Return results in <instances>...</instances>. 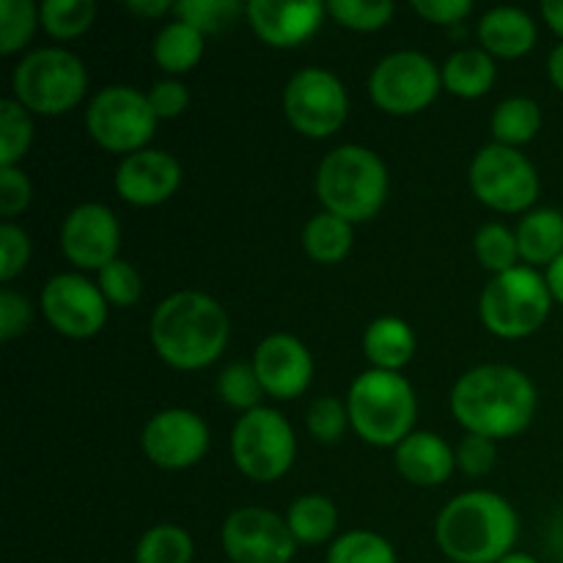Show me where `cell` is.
<instances>
[{
  "label": "cell",
  "instance_id": "6da1fadb",
  "mask_svg": "<svg viewBox=\"0 0 563 563\" xmlns=\"http://www.w3.org/2000/svg\"><path fill=\"white\" fill-rule=\"evenodd\" d=\"M533 379L509 363H484L462 374L451 388V416L465 434L509 440L526 432L537 416Z\"/></svg>",
  "mask_w": 563,
  "mask_h": 563
},
{
  "label": "cell",
  "instance_id": "7a4b0ae2",
  "mask_svg": "<svg viewBox=\"0 0 563 563\" xmlns=\"http://www.w3.org/2000/svg\"><path fill=\"white\" fill-rule=\"evenodd\" d=\"M231 339L225 308L203 291H174L157 302L148 322V341L165 366L201 372L220 361Z\"/></svg>",
  "mask_w": 563,
  "mask_h": 563
},
{
  "label": "cell",
  "instance_id": "3957f363",
  "mask_svg": "<svg viewBox=\"0 0 563 563\" xmlns=\"http://www.w3.org/2000/svg\"><path fill=\"white\" fill-rule=\"evenodd\" d=\"M520 517L489 489H467L440 509L434 542L451 563H498L515 550Z\"/></svg>",
  "mask_w": 563,
  "mask_h": 563
},
{
  "label": "cell",
  "instance_id": "277c9868",
  "mask_svg": "<svg viewBox=\"0 0 563 563\" xmlns=\"http://www.w3.org/2000/svg\"><path fill=\"white\" fill-rule=\"evenodd\" d=\"M388 192V165L374 148L361 143L330 148L317 168V198L322 209L352 225L377 218Z\"/></svg>",
  "mask_w": 563,
  "mask_h": 563
},
{
  "label": "cell",
  "instance_id": "5b68a950",
  "mask_svg": "<svg viewBox=\"0 0 563 563\" xmlns=\"http://www.w3.org/2000/svg\"><path fill=\"white\" fill-rule=\"evenodd\" d=\"M352 432L374 449H396L416 432L418 396L401 372L366 368L346 390Z\"/></svg>",
  "mask_w": 563,
  "mask_h": 563
},
{
  "label": "cell",
  "instance_id": "8992f818",
  "mask_svg": "<svg viewBox=\"0 0 563 563\" xmlns=\"http://www.w3.org/2000/svg\"><path fill=\"white\" fill-rule=\"evenodd\" d=\"M86 93V64L66 47L31 49L11 71V99H16L31 115H64L75 110Z\"/></svg>",
  "mask_w": 563,
  "mask_h": 563
},
{
  "label": "cell",
  "instance_id": "52a82bcc",
  "mask_svg": "<svg viewBox=\"0 0 563 563\" xmlns=\"http://www.w3.org/2000/svg\"><path fill=\"white\" fill-rule=\"evenodd\" d=\"M553 306L548 278L539 269L520 264L489 278L478 300V317L498 339L520 341L544 328Z\"/></svg>",
  "mask_w": 563,
  "mask_h": 563
},
{
  "label": "cell",
  "instance_id": "ba28073f",
  "mask_svg": "<svg viewBox=\"0 0 563 563\" xmlns=\"http://www.w3.org/2000/svg\"><path fill=\"white\" fill-rule=\"evenodd\" d=\"M297 460V438L284 412L273 407L240 416L231 429V462L245 478L273 484L291 471Z\"/></svg>",
  "mask_w": 563,
  "mask_h": 563
},
{
  "label": "cell",
  "instance_id": "9c48e42d",
  "mask_svg": "<svg viewBox=\"0 0 563 563\" xmlns=\"http://www.w3.org/2000/svg\"><path fill=\"white\" fill-rule=\"evenodd\" d=\"M159 119L148 104L146 91L135 86H104L86 108V132L99 148L110 154L143 152L157 132Z\"/></svg>",
  "mask_w": 563,
  "mask_h": 563
},
{
  "label": "cell",
  "instance_id": "30bf717a",
  "mask_svg": "<svg viewBox=\"0 0 563 563\" xmlns=\"http://www.w3.org/2000/svg\"><path fill=\"white\" fill-rule=\"evenodd\" d=\"M467 181L478 203L500 214H528L542 192L537 165L520 148L500 143L478 148L467 170Z\"/></svg>",
  "mask_w": 563,
  "mask_h": 563
},
{
  "label": "cell",
  "instance_id": "8fae6325",
  "mask_svg": "<svg viewBox=\"0 0 563 563\" xmlns=\"http://www.w3.org/2000/svg\"><path fill=\"white\" fill-rule=\"evenodd\" d=\"M443 88L440 66L418 49L385 55L368 75V97L388 115H416L427 110Z\"/></svg>",
  "mask_w": 563,
  "mask_h": 563
},
{
  "label": "cell",
  "instance_id": "7c38bea8",
  "mask_svg": "<svg viewBox=\"0 0 563 563\" xmlns=\"http://www.w3.org/2000/svg\"><path fill=\"white\" fill-rule=\"evenodd\" d=\"M284 115L302 137L324 141L350 119V93L333 71L306 66L286 82Z\"/></svg>",
  "mask_w": 563,
  "mask_h": 563
},
{
  "label": "cell",
  "instance_id": "4fadbf2b",
  "mask_svg": "<svg viewBox=\"0 0 563 563\" xmlns=\"http://www.w3.org/2000/svg\"><path fill=\"white\" fill-rule=\"evenodd\" d=\"M38 308L49 328L71 341H86L102 333L110 313V302L104 300L97 280L82 273L53 275L44 284Z\"/></svg>",
  "mask_w": 563,
  "mask_h": 563
},
{
  "label": "cell",
  "instance_id": "5bb4252c",
  "mask_svg": "<svg viewBox=\"0 0 563 563\" xmlns=\"http://www.w3.org/2000/svg\"><path fill=\"white\" fill-rule=\"evenodd\" d=\"M212 434L207 421L187 407L154 412L141 432L143 456L159 471H190L207 456Z\"/></svg>",
  "mask_w": 563,
  "mask_h": 563
},
{
  "label": "cell",
  "instance_id": "9a60e30c",
  "mask_svg": "<svg viewBox=\"0 0 563 563\" xmlns=\"http://www.w3.org/2000/svg\"><path fill=\"white\" fill-rule=\"evenodd\" d=\"M220 544L231 563H291L297 542L286 517L264 506H242L225 517Z\"/></svg>",
  "mask_w": 563,
  "mask_h": 563
},
{
  "label": "cell",
  "instance_id": "2e32d148",
  "mask_svg": "<svg viewBox=\"0 0 563 563\" xmlns=\"http://www.w3.org/2000/svg\"><path fill=\"white\" fill-rule=\"evenodd\" d=\"M60 253L80 273H99L115 262L121 251V225L113 209L88 201L71 209L58 231Z\"/></svg>",
  "mask_w": 563,
  "mask_h": 563
},
{
  "label": "cell",
  "instance_id": "e0dca14e",
  "mask_svg": "<svg viewBox=\"0 0 563 563\" xmlns=\"http://www.w3.org/2000/svg\"><path fill=\"white\" fill-rule=\"evenodd\" d=\"M251 363L264 394L278 401L300 399L313 383V355L297 335L269 333L256 344Z\"/></svg>",
  "mask_w": 563,
  "mask_h": 563
},
{
  "label": "cell",
  "instance_id": "ac0fdd59",
  "mask_svg": "<svg viewBox=\"0 0 563 563\" xmlns=\"http://www.w3.org/2000/svg\"><path fill=\"white\" fill-rule=\"evenodd\" d=\"M113 185L121 201L130 207H159L170 201L181 187V163L165 148H143L130 157H121Z\"/></svg>",
  "mask_w": 563,
  "mask_h": 563
},
{
  "label": "cell",
  "instance_id": "d6986e66",
  "mask_svg": "<svg viewBox=\"0 0 563 563\" xmlns=\"http://www.w3.org/2000/svg\"><path fill=\"white\" fill-rule=\"evenodd\" d=\"M328 16V3L319 0H251L245 5V20L258 42L273 49H291L306 44L322 27Z\"/></svg>",
  "mask_w": 563,
  "mask_h": 563
},
{
  "label": "cell",
  "instance_id": "ffe728a7",
  "mask_svg": "<svg viewBox=\"0 0 563 563\" xmlns=\"http://www.w3.org/2000/svg\"><path fill=\"white\" fill-rule=\"evenodd\" d=\"M394 465L405 482L429 489L454 476L456 454L440 434L412 432L394 449Z\"/></svg>",
  "mask_w": 563,
  "mask_h": 563
},
{
  "label": "cell",
  "instance_id": "44dd1931",
  "mask_svg": "<svg viewBox=\"0 0 563 563\" xmlns=\"http://www.w3.org/2000/svg\"><path fill=\"white\" fill-rule=\"evenodd\" d=\"M478 44L493 58H522L537 47V22L526 9L495 5L478 20Z\"/></svg>",
  "mask_w": 563,
  "mask_h": 563
},
{
  "label": "cell",
  "instance_id": "7402d4cb",
  "mask_svg": "<svg viewBox=\"0 0 563 563\" xmlns=\"http://www.w3.org/2000/svg\"><path fill=\"white\" fill-rule=\"evenodd\" d=\"M416 330L399 317H377L363 330V355L379 372H401L416 357Z\"/></svg>",
  "mask_w": 563,
  "mask_h": 563
},
{
  "label": "cell",
  "instance_id": "603a6c76",
  "mask_svg": "<svg viewBox=\"0 0 563 563\" xmlns=\"http://www.w3.org/2000/svg\"><path fill=\"white\" fill-rule=\"evenodd\" d=\"M517 247H520V262L526 267L548 269L555 258L563 256V212L553 207L531 209L522 214L515 229Z\"/></svg>",
  "mask_w": 563,
  "mask_h": 563
},
{
  "label": "cell",
  "instance_id": "cb8c5ba5",
  "mask_svg": "<svg viewBox=\"0 0 563 563\" xmlns=\"http://www.w3.org/2000/svg\"><path fill=\"white\" fill-rule=\"evenodd\" d=\"M443 88L456 99H478L493 91L498 80V66L489 53L482 47H462L445 58L440 66Z\"/></svg>",
  "mask_w": 563,
  "mask_h": 563
},
{
  "label": "cell",
  "instance_id": "d4e9b609",
  "mask_svg": "<svg viewBox=\"0 0 563 563\" xmlns=\"http://www.w3.org/2000/svg\"><path fill=\"white\" fill-rule=\"evenodd\" d=\"M203 38H207L203 33H198L196 27L174 16V22L159 27V33L154 36V64L168 77L187 75L203 58Z\"/></svg>",
  "mask_w": 563,
  "mask_h": 563
},
{
  "label": "cell",
  "instance_id": "484cf974",
  "mask_svg": "<svg viewBox=\"0 0 563 563\" xmlns=\"http://www.w3.org/2000/svg\"><path fill=\"white\" fill-rule=\"evenodd\" d=\"M302 251L317 264H341L355 245V229L352 223L341 220L339 214L319 212L302 229Z\"/></svg>",
  "mask_w": 563,
  "mask_h": 563
},
{
  "label": "cell",
  "instance_id": "4316f807",
  "mask_svg": "<svg viewBox=\"0 0 563 563\" xmlns=\"http://www.w3.org/2000/svg\"><path fill=\"white\" fill-rule=\"evenodd\" d=\"M493 143L520 148L542 132V108L531 97H509L493 110L489 119Z\"/></svg>",
  "mask_w": 563,
  "mask_h": 563
},
{
  "label": "cell",
  "instance_id": "83f0119b",
  "mask_svg": "<svg viewBox=\"0 0 563 563\" xmlns=\"http://www.w3.org/2000/svg\"><path fill=\"white\" fill-rule=\"evenodd\" d=\"M286 522H289V531L297 544H311V548H317V544L330 542L335 537L339 509L324 495H300L289 506Z\"/></svg>",
  "mask_w": 563,
  "mask_h": 563
},
{
  "label": "cell",
  "instance_id": "f1b7e54d",
  "mask_svg": "<svg viewBox=\"0 0 563 563\" xmlns=\"http://www.w3.org/2000/svg\"><path fill=\"white\" fill-rule=\"evenodd\" d=\"M196 542L190 531L174 522H159L148 528L135 548V563H192Z\"/></svg>",
  "mask_w": 563,
  "mask_h": 563
},
{
  "label": "cell",
  "instance_id": "f546056e",
  "mask_svg": "<svg viewBox=\"0 0 563 563\" xmlns=\"http://www.w3.org/2000/svg\"><path fill=\"white\" fill-rule=\"evenodd\" d=\"M38 11H42L44 33L55 42L80 38L97 20L93 0H44Z\"/></svg>",
  "mask_w": 563,
  "mask_h": 563
},
{
  "label": "cell",
  "instance_id": "4dcf8cb0",
  "mask_svg": "<svg viewBox=\"0 0 563 563\" xmlns=\"http://www.w3.org/2000/svg\"><path fill=\"white\" fill-rule=\"evenodd\" d=\"M328 563H399V555L383 533L355 528L330 542Z\"/></svg>",
  "mask_w": 563,
  "mask_h": 563
},
{
  "label": "cell",
  "instance_id": "1f68e13d",
  "mask_svg": "<svg viewBox=\"0 0 563 563\" xmlns=\"http://www.w3.org/2000/svg\"><path fill=\"white\" fill-rule=\"evenodd\" d=\"M33 143V119L16 99L0 102V168H20Z\"/></svg>",
  "mask_w": 563,
  "mask_h": 563
},
{
  "label": "cell",
  "instance_id": "d6a6232c",
  "mask_svg": "<svg viewBox=\"0 0 563 563\" xmlns=\"http://www.w3.org/2000/svg\"><path fill=\"white\" fill-rule=\"evenodd\" d=\"M473 253L487 273L504 275L520 267V247L517 234L504 223H484L473 236Z\"/></svg>",
  "mask_w": 563,
  "mask_h": 563
},
{
  "label": "cell",
  "instance_id": "836d02e7",
  "mask_svg": "<svg viewBox=\"0 0 563 563\" xmlns=\"http://www.w3.org/2000/svg\"><path fill=\"white\" fill-rule=\"evenodd\" d=\"M42 27V11L33 0H0V55H16Z\"/></svg>",
  "mask_w": 563,
  "mask_h": 563
},
{
  "label": "cell",
  "instance_id": "e575fe53",
  "mask_svg": "<svg viewBox=\"0 0 563 563\" xmlns=\"http://www.w3.org/2000/svg\"><path fill=\"white\" fill-rule=\"evenodd\" d=\"M242 14H245V5L240 0H181L174 9L176 20L187 22L203 36L229 31Z\"/></svg>",
  "mask_w": 563,
  "mask_h": 563
},
{
  "label": "cell",
  "instance_id": "d590c367",
  "mask_svg": "<svg viewBox=\"0 0 563 563\" xmlns=\"http://www.w3.org/2000/svg\"><path fill=\"white\" fill-rule=\"evenodd\" d=\"M214 390H218L220 401H225L229 407L240 410L242 416L256 410V407H262V396H267L262 383H258L253 363H229V366L218 374Z\"/></svg>",
  "mask_w": 563,
  "mask_h": 563
},
{
  "label": "cell",
  "instance_id": "8d00e7d4",
  "mask_svg": "<svg viewBox=\"0 0 563 563\" xmlns=\"http://www.w3.org/2000/svg\"><path fill=\"white\" fill-rule=\"evenodd\" d=\"M328 14L346 31L374 33L394 20L396 5L390 0H330Z\"/></svg>",
  "mask_w": 563,
  "mask_h": 563
},
{
  "label": "cell",
  "instance_id": "74e56055",
  "mask_svg": "<svg viewBox=\"0 0 563 563\" xmlns=\"http://www.w3.org/2000/svg\"><path fill=\"white\" fill-rule=\"evenodd\" d=\"M306 427L311 438L322 445H335L346 434L350 423V407L346 399H335V396H319L311 401L306 412Z\"/></svg>",
  "mask_w": 563,
  "mask_h": 563
},
{
  "label": "cell",
  "instance_id": "f35d334b",
  "mask_svg": "<svg viewBox=\"0 0 563 563\" xmlns=\"http://www.w3.org/2000/svg\"><path fill=\"white\" fill-rule=\"evenodd\" d=\"M97 286L102 289L104 300L115 308H130L135 306L143 297V278L130 262L124 258H115L108 267H102L97 273Z\"/></svg>",
  "mask_w": 563,
  "mask_h": 563
},
{
  "label": "cell",
  "instance_id": "ab89813d",
  "mask_svg": "<svg viewBox=\"0 0 563 563\" xmlns=\"http://www.w3.org/2000/svg\"><path fill=\"white\" fill-rule=\"evenodd\" d=\"M31 253L33 245L27 231L16 225L14 220H3V225H0V280L5 286L25 273L27 264H31Z\"/></svg>",
  "mask_w": 563,
  "mask_h": 563
},
{
  "label": "cell",
  "instance_id": "60d3db41",
  "mask_svg": "<svg viewBox=\"0 0 563 563\" xmlns=\"http://www.w3.org/2000/svg\"><path fill=\"white\" fill-rule=\"evenodd\" d=\"M454 454L456 471L471 478H482L493 473L495 462H498V445H495V440L482 438V434H465L454 449Z\"/></svg>",
  "mask_w": 563,
  "mask_h": 563
},
{
  "label": "cell",
  "instance_id": "b9f144b4",
  "mask_svg": "<svg viewBox=\"0 0 563 563\" xmlns=\"http://www.w3.org/2000/svg\"><path fill=\"white\" fill-rule=\"evenodd\" d=\"M33 324V306L25 295H20L11 286H3L0 291V339L9 341L20 339L31 330Z\"/></svg>",
  "mask_w": 563,
  "mask_h": 563
},
{
  "label": "cell",
  "instance_id": "7bdbcfd3",
  "mask_svg": "<svg viewBox=\"0 0 563 563\" xmlns=\"http://www.w3.org/2000/svg\"><path fill=\"white\" fill-rule=\"evenodd\" d=\"M146 97L159 121L179 119L190 108V88L179 77H163V80H157L148 88Z\"/></svg>",
  "mask_w": 563,
  "mask_h": 563
},
{
  "label": "cell",
  "instance_id": "ee69618b",
  "mask_svg": "<svg viewBox=\"0 0 563 563\" xmlns=\"http://www.w3.org/2000/svg\"><path fill=\"white\" fill-rule=\"evenodd\" d=\"M33 201V185L22 168H0V214L14 220Z\"/></svg>",
  "mask_w": 563,
  "mask_h": 563
},
{
  "label": "cell",
  "instance_id": "f6af8a7d",
  "mask_svg": "<svg viewBox=\"0 0 563 563\" xmlns=\"http://www.w3.org/2000/svg\"><path fill=\"white\" fill-rule=\"evenodd\" d=\"M410 9L432 25H456L473 14L471 0H412Z\"/></svg>",
  "mask_w": 563,
  "mask_h": 563
},
{
  "label": "cell",
  "instance_id": "bcb514c9",
  "mask_svg": "<svg viewBox=\"0 0 563 563\" xmlns=\"http://www.w3.org/2000/svg\"><path fill=\"white\" fill-rule=\"evenodd\" d=\"M124 9L132 16H141V20H159L165 14H174L176 3H168V0H132V3H124Z\"/></svg>",
  "mask_w": 563,
  "mask_h": 563
},
{
  "label": "cell",
  "instance_id": "7dc6e473",
  "mask_svg": "<svg viewBox=\"0 0 563 563\" xmlns=\"http://www.w3.org/2000/svg\"><path fill=\"white\" fill-rule=\"evenodd\" d=\"M539 14L548 22L550 31L563 42V0H544V3L539 5Z\"/></svg>",
  "mask_w": 563,
  "mask_h": 563
},
{
  "label": "cell",
  "instance_id": "c3c4849f",
  "mask_svg": "<svg viewBox=\"0 0 563 563\" xmlns=\"http://www.w3.org/2000/svg\"><path fill=\"white\" fill-rule=\"evenodd\" d=\"M544 278H548L550 295H553L555 302L563 306V256L555 258L548 269H544Z\"/></svg>",
  "mask_w": 563,
  "mask_h": 563
},
{
  "label": "cell",
  "instance_id": "681fc988",
  "mask_svg": "<svg viewBox=\"0 0 563 563\" xmlns=\"http://www.w3.org/2000/svg\"><path fill=\"white\" fill-rule=\"evenodd\" d=\"M548 77H550V82H553V86L563 93V42L555 44L553 53H550Z\"/></svg>",
  "mask_w": 563,
  "mask_h": 563
},
{
  "label": "cell",
  "instance_id": "f907efd6",
  "mask_svg": "<svg viewBox=\"0 0 563 563\" xmlns=\"http://www.w3.org/2000/svg\"><path fill=\"white\" fill-rule=\"evenodd\" d=\"M548 548H550V553L559 559V563H563V515H559L553 522H550Z\"/></svg>",
  "mask_w": 563,
  "mask_h": 563
},
{
  "label": "cell",
  "instance_id": "816d5d0a",
  "mask_svg": "<svg viewBox=\"0 0 563 563\" xmlns=\"http://www.w3.org/2000/svg\"><path fill=\"white\" fill-rule=\"evenodd\" d=\"M498 563H539V559H533L531 553H520V550H511L506 559H500Z\"/></svg>",
  "mask_w": 563,
  "mask_h": 563
}]
</instances>
